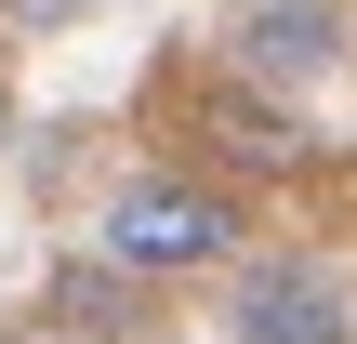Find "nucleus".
I'll use <instances>...</instances> for the list:
<instances>
[{
	"mask_svg": "<svg viewBox=\"0 0 357 344\" xmlns=\"http://www.w3.org/2000/svg\"><path fill=\"white\" fill-rule=\"evenodd\" d=\"M238 239V199L212 172H132L106 199V265L119 278H185V265H225Z\"/></svg>",
	"mask_w": 357,
	"mask_h": 344,
	"instance_id": "1",
	"label": "nucleus"
},
{
	"mask_svg": "<svg viewBox=\"0 0 357 344\" xmlns=\"http://www.w3.org/2000/svg\"><path fill=\"white\" fill-rule=\"evenodd\" d=\"M225 344H357V305H344L331 265L265 252V265H238V292H225Z\"/></svg>",
	"mask_w": 357,
	"mask_h": 344,
	"instance_id": "2",
	"label": "nucleus"
},
{
	"mask_svg": "<svg viewBox=\"0 0 357 344\" xmlns=\"http://www.w3.org/2000/svg\"><path fill=\"white\" fill-rule=\"evenodd\" d=\"M185 119H199V146H212L225 172H305V119H291L278 93H252V80H212Z\"/></svg>",
	"mask_w": 357,
	"mask_h": 344,
	"instance_id": "3",
	"label": "nucleus"
},
{
	"mask_svg": "<svg viewBox=\"0 0 357 344\" xmlns=\"http://www.w3.org/2000/svg\"><path fill=\"white\" fill-rule=\"evenodd\" d=\"M331 53H344V27H331V0H265L252 27H238V66H252V93H305V80H331Z\"/></svg>",
	"mask_w": 357,
	"mask_h": 344,
	"instance_id": "4",
	"label": "nucleus"
},
{
	"mask_svg": "<svg viewBox=\"0 0 357 344\" xmlns=\"http://www.w3.org/2000/svg\"><path fill=\"white\" fill-rule=\"evenodd\" d=\"M0 13H13V27H66L79 0H0Z\"/></svg>",
	"mask_w": 357,
	"mask_h": 344,
	"instance_id": "5",
	"label": "nucleus"
},
{
	"mask_svg": "<svg viewBox=\"0 0 357 344\" xmlns=\"http://www.w3.org/2000/svg\"><path fill=\"white\" fill-rule=\"evenodd\" d=\"M0 146H13V80H0Z\"/></svg>",
	"mask_w": 357,
	"mask_h": 344,
	"instance_id": "6",
	"label": "nucleus"
}]
</instances>
